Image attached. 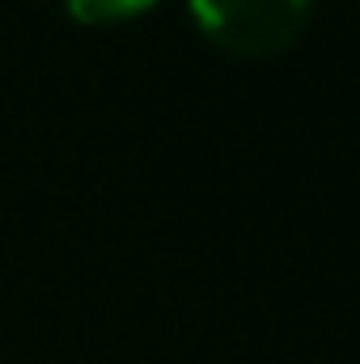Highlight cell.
<instances>
[{
    "label": "cell",
    "mask_w": 360,
    "mask_h": 364,
    "mask_svg": "<svg viewBox=\"0 0 360 364\" xmlns=\"http://www.w3.org/2000/svg\"><path fill=\"white\" fill-rule=\"evenodd\" d=\"M191 13L221 47L238 55H268L305 30L309 0H191Z\"/></svg>",
    "instance_id": "6da1fadb"
},
{
    "label": "cell",
    "mask_w": 360,
    "mask_h": 364,
    "mask_svg": "<svg viewBox=\"0 0 360 364\" xmlns=\"http://www.w3.org/2000/svg\"><path fill=\"white\" fill-rule=\"evenodd\" d=\"M81 21H119V17H132L140 9H149L153 0H64Z\"/></svg>",
    "instance_id": "7a4b0ae2"
}]
</instances>
